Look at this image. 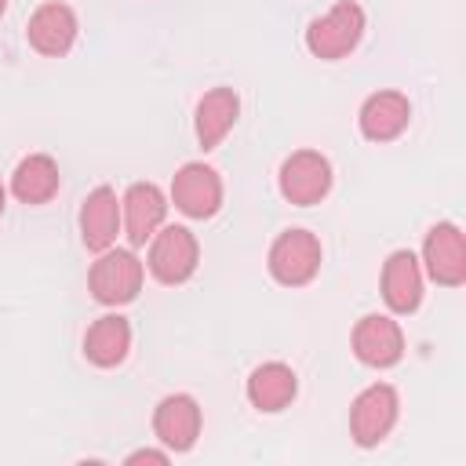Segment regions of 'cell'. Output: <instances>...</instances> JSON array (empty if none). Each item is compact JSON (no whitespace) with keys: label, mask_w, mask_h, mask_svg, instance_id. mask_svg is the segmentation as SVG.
Segmentation results:
<instances>
[{"label":"cell","mask_w":466,"mask_h":466,"mask_svg":"<svg viewBox=\"0 0 466 466\" xmlns=\"http://www.w3.org/2000/svg\"><path fill=\"white\" fill-rule=\"evenodd\" d=\"M422 266L433 284L441 288H459L466 280V244L462 229L455 222H437L430 226L422 240Z\"/></svg>","instance_id":"8"},{"label":"cell","mask_w":466,"mask_h":466,"mask_svg":"<svg viewBox=\"0 0 466 466\" xmlns=\"http://www.w3.org/2000/svg\"><path fill=\"white\" fill-rule=\"evenodd\" d=\"M353 353L368 368H393L404 357V331L393 317L386 313H368L353 324Z\"/></svg>","instance_id":"10"},{"label":"cell","mask_w":466,"mask_h":466,"mask_svg":"<svg viewBox=\"0 0 466 466\" xmlns=\"http://www.w3.org/2000/svg\"><path fill=\"white\" fill-rule=\"evenodd\" d=\"M248 400H251V408H258V411H266V415H277V411H284L291 400H295V393H299V375L291 371V364H284V360H266V364H258L251 375H248Z\"/></svg>","instance_id":"16"},{"label":"cell","mask_w":466,"mask_h":466,"mask_svg":"<svg viewBox=\"0 0 466 466\" xmlns=\"http://www.w3.org/2000/svg\"><path fill=\"white\" fill-rule=\"evenodd\" d=\"M411 120V102L400 91H375L364 98L357 124L368 142H393Z\"/></svg>","instance_id":"14"},{"label":"cell","mask_w":466,"mask_h":466,"mask_svg":"<svg viewBox=\"0 0 466 466\" xmlns=\"http://www.w3.org/2000/svg\"><path fill=\"white\" fill-rule=\"evenodd\" d=\"M397 415H400L397 390L390 382H371L350 404V437L360 448H375L379 441L390 437V430L397 426Z\"/></svg>","instance_id":"4"},{"label":"cell","mask_w":466,"mask_h":466,"mask_svg":"<svg viewBox=\"0 0 466 466\" xmlns=\"http://www.w3.org/2000/svg\"><path fill=\"white\" fill-rule=\"evenodd\" d=\"M240 116V95L233 87H211L200 102H197V113H193V131H197V142L200 149H215L237 124Z\"/></svg>","instance_id":"15"},{"label":"cell","mask_w":466,"mask_h":466,"mask_svg":"<svg viewBox=\"0 0 466 466\" xmlns=\"http://www.w3.org/2000/svg\"><path fill=\"white\" fill-rule=\"evenodd\" d=\"M58 186H62V175H58L55 157L47 153H29L11 171V193L22 204H47L58 193Z\"/></svg>","instance_id":"19"},{"label":"cell","mask_w":466,"mask_h":466,"mask_svg":"<svg viewBox=\"0 0 466 466\" xmlns=\"http://www.w3.org/2000/svg\"><path fill=\"white\" fill-rule=\"evenodd\" d=\"M360 36H364V7L353 0H339L331 11H324L306 25V47L313 58L324 62L346 58L360 44Z\"/></svg>","instance_id":"2"},{"label":"cell","mask_w":466,"mask_h":466,"mask_svg":"<svg viewBox=\"0 0 466 466\" xmlns=\"http://www.w3.org/2000/svg\"><path fill=\"white\" fill-rule=\"evenodd\" d=\"M331 160L317 149H295L284 164H280V175H277V186H280V197L288 204H299V208H309V204H320L331 189Z\"/></svg>","instance_id":"6"},{"label":"cell","mask_w":466,"mask_h":466,"mask_svg":"<svg viewBox=\"0 0 466 466\" xmlns=\"http://www.w3.org/2000/svg\"><path fill=\"white\" fill-rule=\"evenodd\" d=\"M382 299L393 313H415L422 302V266L411 251H393L382 266Z\"/></svg>","instance_id":"17"},{"label":"cell","mask_w":466,"mask_h":466,"mask_svg":"<svg viewBox=\"0 0 466 466\" xmlns=\"http://www.w3.org/2000/svg\"><path fill=\"white\" fill-rule=\"evenodd\" d=\"M120 233V200L113 186H95L80 204V240L91 251H106Z\"/></svg>","instance_id":"13"},{"label":"cell","mask_w":466,"mask_h":466,"mask_svg":"<svg viewBox=\"0 0 466 466\" xmlns=\"http://www.w3.org/2000/svg\"><path fill=\"white\" fill-rule=\"evenodd\" d=\"M127 353H131V324H127V317L106 313L84 331V357L95 368H116V364H124Z\"/></svg>","instance_id":"18"},{"label":"cell","mask_w":466,"mask_h":466,"mask_svg":"<svg viewBox=\"0 0 466 466\" xmlns=\"http://www.w3.org/2000/svg\"><path fill=\"white\" fill-rule=\"evenodd\" d=\"M171 204L186 218H211L222 208V178L215 167L189 160L171 178Z\"/></svg>","instance_id":"7"},{"label":"cell","mask_w":466,"mask_h":466,"mask_svg":"<svg viewBox=\"0 0 466 466\" xmlns=\"http://www.w3.org/2000/svg\"><path fill=\"white\" fill-rule=\"evenodd\" d=\"M167 459H171L167 451H157V448H138V451H131L124 462H127V466H135V462H160V466H164Z\"/></svg>","instance_id":"20"},{"label":"cell","mask_w":466,"mask_h":466,"mask_svg":"<svg viewBox=\"0 0 466 466\" xmlns=\"http://www.w3.org/2000/svg\"><path fill=\"white\" fill-rule=\"evenodd\" d=\"M142 280H146V266L127 248L98 251V258L87 269V288H91L95 302H102V306H127V302H135L138 291H142Z\"/></svg>","instance_id":"1"},{"label":"cell","mask_w":466,"mask_h":466,"mask_svg":"<svg viewBox=\"0 0 466 466\" xmlns=\"http://www.w3.org/2000/svg\"><path fill=\"white\" fill-rule=\"evenodd\" d=\"M4 11H7V0H0V18H4Z\"/></svg>","instance_id":"22"},{"label":"cell","mask_w":466,"mask_h":466,"mask_svg":"<svg viewBox=\"0 0 466 466\" xmlns=\"http://www.w3.org/2000/svg\"><path fill=\"white\" fill-rule=\"evenodd\" d=\"M76 15L69 4L62 0H47L40 4L33 15H29V25H25V36H29V47L47 55V58H62L73 44H76Z\"/></svg>","instance_id":"12"},{"label":"cell","mask_w":466,"mask_h":466,"mask_svg":"<svg viewBox=\"0 0 466 466\" xmlns=\"http://www.w3.org/2000/svg\"><path fill=\"white\" fill-rule=\"evenodd\" d=\"M167 215V197L157 182H131L120 197V226L131 240V248H142L153 240V233L164 226Z\"/></svg>","instance_id":"9"},{"label":"cell","mask_w":466,"mask_h":466,"mask_svg":"<svg viewBox=\"0 0 466 466\" xmlns=\"http://www.w3.org/2000/svg\"><path fill=\"white\" fill-rule=\"evenodd\" d=\"M197 262H200V244L186 226H160L153 233L146 266L160 284H167V288L186 284L197 273Z\"/></svg>","instance_id":"5"},{"label":"cell","mask_w":466,"mask_h":466,"mask_svg":"<svg viewBox=\"0 0 466 466\" xmlns=\"http://www.w3.org/2000/svg\"><path fill=\"white\" fill-rule=\"evenodd\" d=\"M153 433L167 451H189L200 437V404L189 393H167L153 408Z\"/></svg>","instance_id":"11"},{"label":"cell","mask_w":466,"mask_h":466,"mask_svg":"<svg viewBox=\"0 0 466 466\" xmlns=\"http://www.w3.org/2000/svg\"><path fill=\"white\" fill-rule=\"evenodd\" d=\"M4 208H7V186L0 182V215H4Z\"/></svg>","instance_id":"21"},{"label":"cell","mask_w":466,"mask_h":466,"mask_svg":"<svg viewBox=\"0 0 466 466\" xmlns=\"http://www.w3.org/2000/svg\"><path fill=\"white\" fill-rule=\"evenodd\" d=\"M320 240L309 229H284L273 244H269V277L284 288H302L317 277L320 269Z\"/></svg>","instance_id":"3"}]
</instances>
